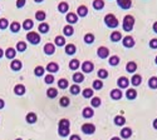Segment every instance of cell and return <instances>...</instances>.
<instances>
[{"label":"cell","mask_w":157,"mask_h":140,"mask_svg":"<svg viewBox=\"0 0 157 140\" xmlns=\"http://www.w3.org/2000/svg\"><path fill=\"white\" fill-rule=\"evenodd\" d=\"M104 24L111 28V29H116V28L119 25V22L118 19L116 18L115 14H107V15L104 16Z\"/></svg>","instance_id":"6da1fadb"},{"label":"cell","mask_w":157,"mask_h":140,"mask_svg":"<svg viewBox=\"0 0 157 140\" xmlns=\"http://www.w3.org/2000/svg\"><path fill=\"white\" fill-rule=\"evenodd\" d=\"M134 26V18L132 15H126L122 22V28L125 31H131Z\"/></svg>","instance_id":"7a4b0ae2"},{"label":"cell","mask_w":157,"mask_h":140,"mask_svg":"<svg viewBox=\"0 0 157 140\" xmlns=\"http://www.w3.org/2000/svg\"><path fill=\"white\" fill-rule=\"evenodd\" d=\"M26 40L29 41L30 44L33 45H37L40 43V35L38 33H33V31H29L26 34Z\"/></svg>","instance_id":"3957f363"},{"label":"cell","mask_w":157,"mask_h":140,"mask_svg":"<svg viewBox=\"0 0 157 140\" xmlns=\"http://www.w3.org/2000/svg\"><path fill=\"white\" fill-rule=\"evenodd\" d=\"M82 131L84 133V134H93V133L96 131V127L91 123H85V124L82 125Z\"/></svg>","instance_id":"277c9868"},{"label":"cell","mask_w":157,"mask_h":140,"mask_svg":"<svg viewBox=\"0 0 157 140\" xmlns=\"http://www.w3.org/2000/svg\"><path fill=\"white\" fill-rule=\"evenodd\" d=\"M97 54L101 59H106V58L109 57V50H108V48L107 46H99L98 50H97Z\"/></svg>","instance_id":"5b68a950"},{"label":"cell","mask_w":157,"mask_h":140,"mask_svg":"<svg viewBox=\"0 0 157 140\" xmlns=\"http://www.w3.org/2000/svg\"><path fill=\"white\" fill-rule=\"evenodd\" d=\"M117 85L119 89H127L128 85H130V80H128V78H126V76H121L117 80Z\"/></svg>","instance_id":"8992f818"},{"label":"cell","mask_w":157,"mask_h":140,"mask_svg":"<svg viewBox=\"0 0 157 140\" xmlns=\"http://www.w3.org/2000/svg\"><path fill=\"white\" fill-rule=\"evenodd\" d=\"M122 44L125 48H133L134 46V39L131 35H127V36L122 38Z\"/></svg>","instance_id":"52a82bcc"},{"label":"cell","mask_w":157,"mask_h":140,"mask_svg":"<svg viewBox=\"0 0 157 140\" xmlns=\"http://www.w3.org/2000/svg\"><path fill=\"white\" fill-rule=\"evenodd\" d=\"M117 5L121 9L128 10L132 6V0H117Z\"/></svg>","instance_id":"ba28073f"},{"label":"cell","mask_w":157,"mask_h":140,"mask_svg":"<svg viewBox=\"0 0 157 140\" xmlns=\"http://www.w3.org/2000/svg\"><path fill=\"white\" fill-rule=\"evenodd\" d=\"M93 69H94V64L92 61H84L83 64H82V70L84 73H92L93 71Z\"/></svg>","instance_id":"9c48e42d"},{"label":"cell","mask_w":157,"mask_h":140,"mask_svg":"<svg viewBox=\"0 0 157 140\" xmlns=\"http://www.w3.org/2000/svg\"><path fill=\"white\" fill-rule=\"evenodd\" d=\"M122 92H121V89H113L111 90V98L113 100H119V99H122Z\"/></svg>","instance_id":"30bf717a"},{"label":"cell","mask_w":157,"mask_h":140,"mask_svg":"<svg viewBox=\"0 0 157 140\" xmlns=\"http://www.w3.org/2000/svg\"><path fill=\"white\" fill-rule=\"evenodd\" d=\"M77 14H78V16H81V18H84V16H87V14H88V8L85 5H81V6H78V9H77Z\"/></svg>","instance_id":"8fae6325"},{"label":"cell","mask_w":157,"mask_h":140,"mask_svg":"<svg viewBox=\"0 0 157 140\" xmlns=\"http://www.w3.org/2000/svg\"><path fill=\"white\" fill-rule=\"evenodd\" d=\"M137 70V64L134 61H128L127 63V65H126V71L127 73H134Z\"/></svg>","instance_id":"7c38bea8"},{"label":"cell","mask_w":157,"mask_h":140,"mask_svg":"<svg viewBox=\"0 0 157 140\" xmlns=\"http://www.w3.org/2000/svg\"><path fill=\"white\" fill-rule=\"evenodd\" d=\"M55 51V45L54 44H51V43H48L44 45V53L47 55H53Z\"/></svg>","instance_id":"4fadbf2b"},{"label":"cell","mask_w":157,"mask_h":140,"mask_svg":"<svg viewBox=\"0 0 157 140\" xmlns=\"http://www.w3.org/2000/svg\"><path fill=\"white\" fill-rule=\"evenodd\" d=\"M126 98L128 100H134L137 98V92L134 89H128L126 92Z\"/></svg>","instance_id":"5bb4252c"},{"label":"cell","mask_w":157,"mask_h":140,"mask_svg":"<svg viewBox=\"0 0 157 140\" xmlns=\"http://www.w3.org/2000/svg\"><path fill=\"white\" fill-rule=\"evenodd\" d=\"M141 83H142V76L140 74H134L132 76V79H131V84L134 85V86H138Z\"/></svg>","instance_id":"9a60e30c"},{"label":"cell","mask_w":157,"mask_h":140,"mask_svg":"<svg viewBox=\"0 0 157 140\" xmlns=\"http://www.w3.org/2000/svg\"><path fill=\"white\" fill-rule=\"evenodd\" d=\"M83 118H85V119H89V118H92L94 115V111H93V109L92 108H89V106H87V108H84L83 109Z\"/></svg>","instance_id":"2e32d148"},{"label":"cell","mask_w":157,"mask_h":140,"mask_svg":"<svg viewBox=\"0 0 157 140\" xmlns=\"http://www.w3.org/2000/svg\"><path fill=\"white\" fill-rule=\"evenodd\" d=\"M15 55H17V50L14 48H8L5 50V57L8 59H14L15 58Z\"/></svg>","instance_id":"e0dca14e"},{"label":"cell","mask_w":157,"mask_h":140,"mask_svg":"<svg viewBox=\"0 0 157 140\" xmlns=\"http://www.w3.org/2000/svg\"><path fill=\"white\" fill-rule=\"evenodd\" d=\"M58 69H59V66H58V64H57V63H49V64L47 65V71L52 73V74L58 71Z\"/></svg>","instance_id":"ac0fdd59"},{"label":"cell","mask_w":157,"mask_h":140,"mask_svg":"<svg viewBox=\"0 0 157 140\" xmlns=\"http://www.w3.org/2000/svg\"><path fill=\"white\" fill-rule=\"evenodd\" d=\"M66 19H67V22L69 23V25H70V24H75L77 20H78V18H77V15H75L74 13H68L67 16H66Z\"/></svg>","instance_id":"d6986e66"},{"label":"cell","mask_w":157,"mask_h":140,"mask_svg":"<svg viewBox=\"0 0 157 140\" xmlns=\"http://www.w3.org/2000/svg\"><path fill=\"white\" fill-rule=\"evenodd\" d=\"M121 39H122V34H121V31H113L111 34V41H113V43L121 41Z\"/></svg>","instance_id":"ffe728a7"},{"label":"cell","mask_w":157,"mask_h":140,"mask_svg":"<svg viewBox=\"0 0 157 140\" xmlns=\"http://www.w3.org/2000/svg\"><path fill=\"white\" fill-rule=\"evenodd\" d=\"M131 135H132V130H131V128H123L122 130H121V136H122L123 139L131 138Z\"/></svg>","instance_id":"44dd1931"},{"label":"cell","mask_w":157,"mask_h":140,"mask_svg":"<svg viewBox=\"0 0 157 140\" xmlns=\"http://www.w3.org/2000/svg\"><path fill=\"white\" fill-rule=\"evenodd\" d=\"M63 34L66 35V36H72V35L74 34V29H73V26H70V25L64 26V28H63Z\"/></svg>","instance_id":"7402d4cb"},{"label":"cell","mask_w":157,"mask_h":140,"mask_svg":"<svg viewBox=\"0 0 157 140\" xmlns=\"http://www.w3.org/2000/svg\"><path fill=\"white\" fill-rule=\"evenodd\" d=\"M113 121H115V124L117 125V127H122V125H125V124H126V119H125V116L117 115L115 119H113Z\"/></svg>","instance_id":"603a6c76"},{"label":"cell","mask_w":157,"mask_h":140,"mask_svg":"<svg viewBox=\"0 0 157 140\" xmlns=\"http://www.w3.org/2000/svg\"><path fill=\"white\" fill-rule=\"evenodd\" d=\"M33 26H34V23H33L32 19L24 20V23H23V29H24V30H32Z\"/></svg>","instance_id":"cb8c5ba5"},{"label":"cell","mask_w":157,"mask_h":140,"mask_svg":"<svg viewBox=\"0 0 157 140\" xmlns=\"http://www.w3.org/2000/svg\"><path fill=\"white\" fill-rule=\"evenodd\" d=\"M21 66H23V64H21L20 60H13L11 61V65H10V68L14 70V71H18V70H20Z\"/></svg>","instance_id":"d4e9b609"},{"label":"cell","mask_w":157,"mask_h":140,"mask_svg":"<svg viewBox=\"0 0 157 140\" xmlns=\"http://www.w3.org/2000/svg\"><path fill=\"white\" fill-rule=\"evenodd\" d=\"M54 44L57 46H64L66 45V39H64V36L58 35V36H55V39H54Z\"/></svg>","instance_id":"484cf974"},{"label":"cell","mask_w":157,"mask_h":140,"mask_svg":"<svg viewBox=\"0 0 157 140\" xmlns=\"http://www.w3.org/2000/svg\"><path fill=\"white\" fill-rule=\"evenodd\" d=\"M14 93L17 95H23L25 93V86L21 85V84H18V85H15V88H14Z\"/></svg>","instance_id":"4316f807"},{"label":"cell","mask_w":157,"mask_h":140,"mask_svg":"<svg viewBox=\"0 0 157 140\" xmlns=\"http://www.w3.org/2000/svg\"><path fill=\"white\" fill-rule=\"evenodd\" d=\"M103 8H104V1H103V0H94V1H93V9L102 10Z\"/></svg>","instance_id":"83f0119b"},{"label":"cell","mask_w":157,"mask_h":140,"mask_svg":"<svg viewBox=\"0 0 157 140\" xmlns=\"http://www.w3.org/2000/svg\"><path fill=\"white\" fill-rule=\"evenodd\" d=\"M75 45L74 44H67L66 45V53L68 54V55H73L74 53H75Z\"/></svg>","instance_id":"f1b7e54d"},{"label":"cell","mask_w":157,"mask_h":140,"mask_svg":"<svg viewBox=\"0 0 157 140\" xmlns=\"http://www.w3.org/2000/svg\"><path fill=\"white\" fill-rule=\"evenodd\" d=\"M119 58L117 57V55H113V57H111L109 59H108V63H109V65H112V66H117L118 64H119Z\"/></svg>","instance_id":"f546056e"},{"label":"cell","mask_w":157,"mask_h":140,"mask_svg":"<svg viewBox=\"0 0 157 140\" xmlns=\"http://www.w3.org/2000/svg\"><path fill=\"white\" fill-rule=\"evenodd\" d=\"M38 30L42 33V34H45L49 31V25L47 23H40L39 26H38Z\"/></svg>","instance_id":"4dcf8cb0"},{"label":"cell","mask_w":157,"mask_h":140,"mask_svg":"<svg viewBox=\"0 0 157 140\" xmlns=\"http://www.w3.org/2000/svg\"><path fill=\"white\" fill-rule=\"evenodd\" d=\"M84 80V75L82 74V73H74V75H73V81H75L77 84H79V83H82Z\"/></svg>","instance_id":"1f68e13d"},{"label":"cell","mask_w":157,"mask_h":140,"mask_svg":"<svg viewBox=\"0 0 157 140\" xmlns=\"http://www.w3.org/2000/svg\"><path fill=\"white\" fill-rule=\"evenodd\" d=\"M148 86L151 89H157V76H151V78H149Z\"/></svg>","instance_id":"d6a6232c"},{"label":"cell","mask_w":157,"mask_h":140,"mask_svg":"<svg viewBox=\"0 0 157 140\" xmlns=\"http://www.w3.org/2000/svg\"><path fill=\"white\" fill-rule=\"evenodd\" d=\"M84 41H85L87 44H93V43H94V35L91 34V33L85 34V35H84Z\"/></svg>","instance_id":"836d02e7"},{"label":"cell","mask_w":157,"mask_h":140,"mask_svg":"<svg viewBox=\"0 0 157 140\" xmlns=\"http://www.w3.org/2000/svg\"><path fill=\"white\" fill-rule=\"evenodd\" d=\"M45 13L44 11H42V10H39V11H37L35 13V19L38 20V22H44L45 20Z\"/></svg>","instance_id":"e575fe53"},{"label":"cell","mask_w":157,"mask_h":140,"mask_svg":"<svg viewBox=\"0 0 157 140\" xmlns=\"http://www.w3.org/2000/svg\"><path fill=\"white\" fill-rule=\"evenodd\" d=\"M26 121L29 123V124H34L35 121H37V115H35L34 113H29V114H26Z\"/></svg>","instance_id":"d590c367"},{"label":"cell","mask_w":157,"mask_h":140,"mask_svg":"<svg viewBox=\"0 0 157 140\" xmlns=\"http://www.w3.org/2000/svg\"><path fill=\"white\" fill-rule=\"evenodd\" d=\"M93 90H92V89H89V88H87V89H84L83 90V96L85 98V99H89V98H93Z\"/></svg>","instance_id":"8d00e7d4"},{"label":"cell","mask_w":157,"mask_h":140,"mask_svg":"<svg viewBox=\"0 0 157 140\" xmlns=\"http://www.w3.org/2000/svg\"><path fill=\"white\" fill-rule=\"evenodd\" d=\"M47 95H48V98L53 99V98H55L57 95H58V92H57V89H54V88H49L47 90Z\"/></svg>","instance_id":"74e56055"},{"label":"cell","mask_w":157,"mask_h":140,"mask_svg":"<svg viewBox=\"0 0 157 140\" xmlns=\"http://www.w3.org/2000/svg\"><path fill=\"white\" fill-rule=\"evenodd\" d=\"M68 4L67 3H64V1H62L59 5H58V10H59V13H62V14H64V13H67L68 11Z\"/></svg>","instance_id":"f35d334b"},{"label":"cell","mask_w":157,"mask_h":140,"mask_svg":"<svg viewBox=\"0 0 157 140\" xmlns=\"http://www.w3.org/2000/svg\"><path fill=\"white\" fill-rule=\"evenodd\" d=\"M97 74H98V78L101 79V80H102V79H106V78H108V71H107L106 69H99Z\"/></svg>","instance_id":"ab89813d"},{"label":"cell","mask_w":157,"mask_h":140,"mask_svg":"<svg viewBox=\"0 0 157 140\" xmlns=\"http://www.w3.org/2000/svg\"><path fill=\"white\" fill-rule=\"evenodd\" d=\"M59 129H69V121L67 119H62L59 121V125H58Z\"/></svg>","instance_id":"60d3db41"},{"label":"cell","mask_w":157,"mask_h":140,"mask_svg":"<svg viewBox=\"0 0 157 140\" xmlns=\"http://www.w3.org/2000/svg\"><path fill=\"white\" fill-rule=\"evenodd\" d=\"M69 68L72 69V70H77L78 68H79V60H77V59L70 60V63H69Z\"/></svg>","instance_id":"b9f144b4"},{"label":"cell","mask_w":157,"mask_h":140,"mask_svg":"<svg viewBox=\"0 0 157 140\" xmlns=\"http://www.w3.org/2000/svg\"><path fill=\"white\" fill-rule=\"evenodd\" d=\"M44 71H45V69L43 66H37L34 69V74L37 76H43V75H44Z\"/></svg>","instance_id":"7bdbcfd3"},{"label":"cell","mask_w":157,"mask_h":140,"mask_svg":"<svg viewBox=\"0 0 157 140\" xmlns=\"http://www.w3.org/2000/svg\"><path fill=\"white\" fill-rule=\"evenodd\" d=\"M10 30H11L13 33H18V31L20 30V24H19L18 22L11 23V24H10Z\"/></svg>","instance_id":"ee69618b"},{"label":"cell","mask_w":157,"mask_h":140,"mask_svg":"<svg viewBox=\"0 0 157 140\" xmlns=\"http://www.w3.org/2000/svg\"><path fill=\"white\" fill-rule=\"evenodd\" d=\"M102 88H103V83L99 80V79H97V80L93 81V89L94 90H101Z\"/></svg>","instance_id":"f6af8a7d"},{"label":"cell","mask_w":157,"mask_h":140,"mask_svg":"<svg viewBox=\"0 0 157 140\" xmlns=\"http://www.w3.org/2000/svg\"><path fill=\"white\" fill-rule=\"evenodd\" d=\"M92 106H94V108H98V106H101V99L97 96H93L92 98Z\"/></svg>","instance_id":"bcb514c9"},{"label":"cell","mask_w":157,"mask_h":140,"mask_svg":"<svg viewBox=\"0 0 157 140\" xmlns=\"http://www.w3.org/2000/svg\"><path fill=\"white\" fill-rule=\"evenodd\" d=\"M58 86H59L60 89H67V88H68V80H67V79H59Z\"/></svg>","instance_id":"7dc6e473"},{"label":"cell","mask_w":157,"mask_h":140,"mask_svg":"<svg viewBox=\"0 0 157 140\" xmlns=\"http://www.w3.org/2000/svg\"><path fill=\"white\" fill-rule=\"evenodd\" d=\"M25 49H26V44L24 43V41H19V43L17 44V50L18 51H25Z\"/></svg>","instance_id":"c3c4849f"},{"label":"cell","mask_w":157,"mask_h":140,"mask_svg":"<svg viewBox=\"0 0 157 140\" xmlns=\"http://www.w3.org/2000/svg\"><path fill=\"white\" fill-rule=\"evenodd\" d=\"M59 104H60V106L66 108V106H68V105H69V99L67 96H62L60 100H59Z\"/></svg>","instance_id":"681fc988"},{"label":"cell","mask_w":157,"mask_h":140,"mask_svg":"<svg viewBox=\"0 0 157 140\" xmlns=\"http://www.w3.org/2000/svg\"><path fill=\"white\" fill-rule=\"evenodd\" d=\"M9 26V22L6 20L5 18H3V19H0V29H6V28Z\"/></svg>","instance_id":"f907efd6"},{"label":"cell","mask_w":157,"mask_h":140,"mask_svg":"<svg viewBox=\"0 0 157 140\" xmlns=\"http://www.w3.org/2000/svg\"><path fill=\"white\" fill-rule=\"evenodd\" d=\"M79 92H81V89H79V86H78L77 84L70 86V93H72L73 95H78V94H79Z\"/></svg>","instance_id":"816d5d0a"},{"label":"cell","mask_w":157,"mask_h":140,"mask_svg":"<svg viewBox=\"0 0 157 140\" xmlns=\"http://www.w3.org/2000/svg\"><path fill=\"white\" fill-rule=\"evenodd\" d=\"M44 81H45L47 84H52V83L54 81V76H53L52 74H49V75H47L45 78H44Z\"/></svg>","instance_id":"f5cc1de1"},{"label":"cell","mask_w":157,"mask_h":140,"mask_svg":"<svg viewBox=\"0 0 157 140\" xmlns=\"http://www.w3.org/2000/svg\"><path fill=\"white\" fill-rule=\"evenodd\" d=\"M59 135L60 136H68L69 135V129H59Z\"/></svg>","instance_id":"db71d44e"},{"label":"cell","mask_w":157,"mask_h":140,"mask_svg":"<svg viewBox=\"0 0 157 140\" xmlns=\"http://www.w3.org/2000/svg\"><path fill=\"white\" fill-rule=\"evenodd\" d=\"M149 48L151 49H157V39H151V41H149Z\"/></svg>","instance_id":"11a10c76"},{"label":"cell","mask_w":157,"mask_h":140,"mask_svg":"<svg viewBox=\"0 0 157 140\" xmlns=\"http://www.w3.org/2000/svg\"><path fill=\"white\" fill-rule=\"evenodd\" d=\"M24 5H25V0H18V1H17V8H18V9L23 8Z\"/></svg>","instance_id":"9f6ffc18"},{"label":"cell","mask_w":157,"mask_h":140,"mask_svg":"<svg viewBox=\"0 0 157 140\" xmlns=\"http://www.w3.org/2000/svg\"><path fill=\"white\" fill-rule=\"evenodd\" d=\"M70 140H81V138L78 135H72V136H70Z\"/></svg>","instance_id":"6f0895ef"},{"label":"cell","mask_w":157,"mask_h":140,"mask_svg":"<svg viewBox=\"0 0 157 140\" xmlns=\"http://www.w3.org/2000/svg\"><path fill=\"white\" fill-rule=\"evenodd\" d=\"M152 29H153V31L157 34V22H155L153 23V26H152Z\"/></svg>","instance_id":"680465c9"},{"label":"cell","mask_w":157,"mask_h":140,"mask_svg":"<svg viewBox=\"0 0 157 140\" xmlns=\"http://www.w3.org/2000/svg\"><path fill=\"white\" fill-rule=\"evenodd\" d=\"M4 105H5L4 100H3V99H0V109H3V108H4Z\"/></svg>","instance_id":"91938a15"},{"label":"cell","mask_w":157,"mask_h":140,"mask_svg":"<svg viewBox=\"0 0 157 140\" xmlns=\"http://www.w3.org/2000/svg\"><path fill=\"white\" fill-rule=\"evenodd\" d=\"M153 128L157 130V119H155V120H153Z\"/></svg>","instance_id":"94428289"},{"label":"cell","mask_w":157,"mask_h":140,"mask_svg":"<svg viewBox=\"0 0 157 140\" xmlns=\"http://www.w3.org/2000/svg\"><path fill=\"white\" fill-rule=\"evenodd\" d=\"M3 55H4V51H3V49H2V48H0V59H2V58H3Z\"/></svg>","instance_id":"6125c7cd"},{"label":"cell","mask_w":157,"mask_h":140,"mask_svg":"<svg viewBox=\"0 0 157 140\" xmlns=\"http://www.w3.org/2000/svg\"><path fill=\"white\" fill-rule=\"evenodd\" d=\"M111 140H121V138H118V136H115V138H112Z\"/></svg>","instance_id":"be15d7a7"},{"label":"cell","mask_w":157,"mask_h":140,"mask_svg":"<svg viewBox=\"0 0 157 140\" xmlns=\"http://www.w3.org/2000/svg\"><path fill=\"white\" fill-rule=\"evenodd\" d=\"M34 1H35V3H42L43 0H34Z\"/></svg>","instance_id":"e7e4bbea"},{"label":"cell","mask_w":157,"mask_h":140,"mask_svg":"<svg viewBox=\"0 0 157 140\" xmlns=\"http://www.w3.org/2000/svg\"><path fill=\"white\" fill-rule=\"evenodd\" d=\"M155 63H156V64H157V57L155 58Z\"/></svg>","instance_id":"03108f58"},{"label":"cell","mask_w":157,"mask_h":140,"mask_svg":"<svg viewBox=\"0 0 157 140\" xmlns=\"http://www.w3.org/2000/svg\"><path fill=\"white\" fill-rule=\"evenodd\" d=\"M15 140H21V139H15Z\"/></svg>","instance_id":"003e7915"}]
</instances>
